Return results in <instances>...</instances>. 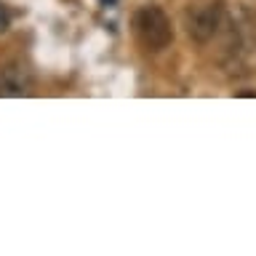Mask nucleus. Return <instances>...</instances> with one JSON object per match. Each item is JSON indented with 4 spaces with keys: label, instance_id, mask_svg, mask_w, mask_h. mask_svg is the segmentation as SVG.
Returning <instances> with one entry per match:
<instances>
[{
    "label": "nucleus",
    "instance_id": "1",
    "mask_svg": "<svg viewBox=\"0 0 256 256\" xmlns=\"http://www.w3.org/2000/svg\"><path fill=\"white\" fill-rule=\"evenodd\" d=\"M134 27H136V35H139L142 46L147 48V51H163V48H168L174 40L171 19L166 16V11L160 6L139 8L134 16Z\"/></svg>",
    "mask_w": 256,
    "mask_h": 256
},
{
    "label": "nucleus",
    "instance_id": "2",
    "mask_svg": "<svg viewBox=\"0 0 256 256\" xmlns=\"http://www.w3.org/2000/svg\"><path fill=\"white\" fill-rule=\"evenodd\" d=\"M219 24H222V6L211 3L190 16V38L198 40V43H208L214 38V32L219 30Z\"/></svg>",
    "mask_w": 256,
    "mask_h": 256
},
{
    "label": "nucleus",
    "instance_id": "3",
    "mask_svg": "<svg viewBox=\"0 0 256 256\" xmlns=\"http://www.w3.org/2000/svg\"><path fill=\"white\" fill-rule=\"evenodd\" d=\"M8 22H11V19H8V11L3 8V3H0V32L8 30Z\"/></svg>",
    "mask_w": 256,
    "mask_h": 256
},
{
    "label": "nucleus",
    "instance_id": "4",
    "mask_svg": "<svg viewBox=\"0 0 256 256\" xmlns=\"http://www.w3.org/2000/svg\"><path fill=\"white\" fill-rule=\"evenodd\" d=\"M118 0H102V6H115Z\"/></svg>",
    "mask_w": 256,
    "mask_h": 256
}]
</instances>
